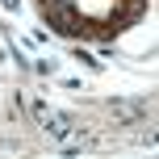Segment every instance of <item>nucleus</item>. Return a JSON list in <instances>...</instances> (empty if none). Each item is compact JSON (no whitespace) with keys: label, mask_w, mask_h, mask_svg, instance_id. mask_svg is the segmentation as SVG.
Listing matches in <instances>:
<instances>
[{"label":"nucleus","mask_w":159,"mask_h":159,"mask_svg":"<svg viewBox=\"0 0 159 159\" xmlns=\"http://www.w3.org/2000/svg\"><path fill=\"white\" fill-rule=\"evenodd\" d=\"M42 13L67 34L109 38L143 13V0H42Z\"/></svg>","instance_id":"1"}]
</instances>
